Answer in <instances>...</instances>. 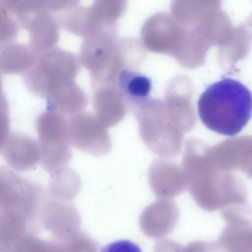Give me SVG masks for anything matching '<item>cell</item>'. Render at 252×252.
Listing matches in <instances>:
<instances>
[{"label": "cell", "instance_id": "cell-1", "mask_svg": "<svg viewBox=\"0 0 252 252\" xmlns=\"http://www.w3.org/2000/svg\"><path fill=\"white\" fill-rule=\"evenodd\" d=\"M198 114L210 130L224 136L238 134L252 115V94L242 83L225 78L211 84L199 97Z\"/></svg>", "mask_w": 252, "mask_h": 252}, {"label": "cell", "instance_id": "cell-2", "mask_svg": "<svg viewBox=\"0 0 252 252\" xmlns=\"http://www.w3.org/2000/svg\"><path fill=\"white\" fill-rule=\"evenodd\" d=\"M119 86L122 94L127 98L136 102L147 99L152 90L150 78L128 69L121 71L119 75Z\"/></svg>", "mask_w": 252, "mask_h": 252}, {"label": "cell", "instance_id": "cell-3", "mask_svg": "<svg viewBox=\"0 0 252 252\" xmlns=\"http://www.w3.org/2000/svg\"><path fill=\"white\" fill-rule=\"evenodd\" d=\"M219 244L225 252H252V234L239 231H224Z\"/></svg>", "mask_w": 252, "mask_h": 252}, {"label": "cell", "instance_id": "cell-4", "mask_svg": "<svg viewBox=\"0 0 252 252\" xmlns=\"http://www.w3.org/2000/svg\"><path fill=\"white\" fill-rule=\"evenodd\" d=\"M57 252H97V244L86 235H75L70 239L59 241Z\"/></svg>", "mask_w": 252, "mask_h": 252}, {"label": "cell", "instance_id": "cell-5", "mask_svg": "<svg viewBox=\"0 0 252 252\" xmlns=\"http://www.w3.org/2000/svg\"><path fill=\"white\" fill-rule=\"evenodd\" d=\"M99 252H143L139 245L130 240H116L103 246Z\"/></svg>", "mask_w": 252, "mask_h": 252}, {"label": "cell", "instance_id": "cell-6", "mask_svg": "<svg viewBox=\"0 0 252 252\" xmlns=\"http://www.w3.org/2000/svg\"><path fill=\"white\" fill-rule=\"evenodd\" d=\"M154 252H183V245L171 239H164L155 245Z\"/></svg>", "mask_w": 252, "mask_h": 252}]
</instances>
